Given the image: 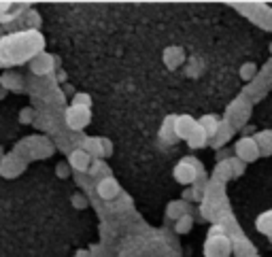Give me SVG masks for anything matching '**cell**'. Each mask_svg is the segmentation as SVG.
<instances>
[{
    "label": "cell",
    "instance_id": "1",
    "mask_svg": "<svg viewBox=\"0 0 272 257\" xmlns=\"http://www.w3.org/2000/svg\"><path fill=\"white\" fill-rule=\"evenodd\" d=\"M198 176H204L200 159H196V157H183L175 166V179L181 185H192V183H196Z\"/></svg>",
    "mask_w": 272,
    "mask_h": 257
},
{
    "label": "cell",
    "instance_id": "2",
    "mask_svg": "<svg viewBox=\"0 0 272 257\" xmlns=\"http://www.w3.org/2000/svg\"><path fill=\"white\" fill-rule=\"evenodd\" d=\"M232 244L228 236H208L204 242V257H230Z\"/></svg>",
    "mask_w": 272,
    "mask_h": 257
},
{
    "label": "cell",
    "instance_id": "3",
    "mask_svg": "<svg viewBox=\"0 0 272 257\" xmlns=\"http://www.w3.org/2000/svg\"><path fill=\"white\" fill-rule=\"evenodd\" d=\"M234 149H236V157L240 159V162H244V164L255 162V159L259 157V153H261V149H259V145H257V140H255V138H251V136L240 138Z\"/></svg>",
    "mask_w": 272,
    "mask_h": 257
},
{
    "label": "cell",
    "instance_id": "4",
    "mask_svg": "<svg viewBox=\"0 0 272 257\" xmlns=\"http://www.w3.org/2000/svg\"><path fill=\"white\" fill-rule=\"evenodd\" d=\"M24 170H26V159L20 157L17 153L5 155L3 162H0V174H3L5 179H15V176H20Z\"/></svg>",
    "mask_w": 272,
    "mask_h": 257
},
{
    "label": "cell",
    "instance_id": "5",
    "mask_svg": "<svg viewBox=\"0 0 272 257\" xmlns=\"http://www.w3.org/2000/svg\"><path fill=\"white\" fill-rule=\"evenodd\" d=\"M92 121V111L85 106H70L66 111V126L70 130H83Z\"/></svg>",
    "mask_w": 272,
    "mask_h": 257
},
{
    "label": "cell",
    "instance_id": "6",
    "mask_svg": "<svg viewBox=\"0 0 272 257\" xmlns=\"http://www.w3.org/2000/svg\"><path fill=\"white\" fill-rule=\"evenodd\" d=\"M53 62H56V58L53 56H49V53H45V51H41V53H36V56L30 60V70L34 75H49L51 70H53Z\"/></svg>",
    "mask_w": 272,
    "mask_h": 257
},
{
    "label": "cell",
    "instance_id": "7",
    "mask_svg": "<svg viewBox=\"0 0 272 257\" xmlns=\"http://www.w3.org/2000/svg\"><path fill=\"white\" fill-rule=\"evenodd\" d=\"M92 155H89L87 151H83V149H75V151H70L68 155V164L72 170H77L79 174L81 172H89V166H92Z\"/></svg>",
    "mask_w": 272,
    "mask_h": 257
},
{
    "label": "cell",
    "instance_id": "8",
    "mask_svg": "<svg viewBox=\"0 0 272 257\" xmlns=\"http://www.w3.org/2000/svg\"><path fill=\"white\" fill-rule=\"evenodd\" d=\"M96 191L102 200H113L115 196H119V183H117L113 176H102V179L96 183Z\"/></svg>",
    "mask_w": 272,
    "mask_h": 257
},
{
    "label": "cell",
    "instance_id": "9",
    "mask_svg": "<svg viewBox=\"0 0 272 257\" xmlns=\"http://www.w3.org/2000/svg\"><path fill=\"white\" fill-rule=\"evenodd\" d=\"M198 121L192 117V115H177V121H175V130H177V136L179 140L183 138L187 140L189 136H192V132L196 130Z\"/></svg>",
    "mask_w": 272,
    "mask_h": 257
},
{
    "label": "cell",
    "instance_id": "10",
    "mask_svg": "<svg viewBox=\"0 0 272 257\" xmlns=\"http://www.w3.org/2000/svg\"><path fill=\"white\" fill-rule=\"evenodd\" d=\"M175 121H177V115H168L164 119L160 128V138L164 140V143H177L179 136H177V130H175Z\"/></svg>",
    "mask_w": 272,
    "mask_h": 257
},
{
    "label": "cell",
    "instance_id": "11",
    "mask_svg": "<svg viewBox=\"0 0 272 257\" xmlns=\"http://www.w3.org/2000/svg\"><path fill=\"white\" fill-rule=\"evenodd\" d=\"M183 60H185V53H183L181 47H168L164 51V64H166L168 70L179 68L181 64H183Z\"/></svg>",
    "mask_w": 272,
    "mask_h": 257
},
{
    "label": "cell",
    "instance_id": "12",
    "mask_svg": "<svg viewBox=\"0 0 272 257\" xmlns=\"http://www.w3.org/2000/svg\"><path fill=\"white\" fill-rule=\"evenodd\" d=\"M198 126H200L204 132H206V136L208 140H213L217 136V132H219V126H221V121L215 117V115H204V117L198 119Z\"/></svg>",
    "mask_w": 272,
    "mask_h": 257
},
{
    "label": "cell",
    "instance_id": "13",
    "mask_svg": "<svg viewBox=\"0 0 272 257\" xmlns=\"http://www.w3.org/2000/svg\"><path fill=\"white\" fill-rule=\"evenodd\" d=\"M81 149L92 155V159H102V155H104L102 138H85L83 145H81Z\"/></svg>",
    "mask_w": 272,
    "mask_h": 257
},
{
    "label": "cell",
    "instance_id": "14",
    "mask_svg": "<svg viewBox=\"0 0 272 257\" xmlns=\"http://www.w3.org/2000/svg\"><path fill=\"white\" fill-rule=\"evenodd\" d=\"M234 176V170H232V159H221L219 164L215 166V179L219 181H230Z\"/></svg>",
    "mask_w": 272,
    "mask_h": 257
},
{
    "label": "cell",
    "instance_id": "15",
    "mask_svg": "<svg viewBox=\"0 0 272 257\" xmlns=\"http://www.w3.org/2000/svg\"><path fill=\"white\" fill-rule=\"evenodd\" d=\"M183 215H187V204L183 200H175V202H170V204L166 206V217L168 219L179 221Z\"/></svg>",
    "mask_w": 272,
    "mask_h": 257
},
{
    "label": "cell",
    "instance_id": "16",
    "mask_svg": "<svg viewBox=\"0 0 272 257\" xmlns=\"http://www.w3.org/2000/svg\"><path fill=\"white\" fill-rule=\"evenodd\" d=\"M255 227L257 232L266 234V236H272V210H266L255 219Z\"/></svg>",
    "mask_w": 272,
    "mask_h": 257
},
{
    "label": "cell",
    "instance_id": "17",
    "mask_svg": "<svg viewBox=\"0 0 272 257\" xmlns=\"http://www.w3.org/2000/svg\"><path fill=\"white\" fill-rule=\"evenodd\" d=\"M208 143V136H206V132L200 128V126H196V130L192 132V136L187 138V145L192 147V149H200Z\"/></svg>",
    "mask_w": 272,
    "mask_h": 257
},
{
    "label": "cell",
    "instance_id": "18",
    "mask_svg": "<svg viewBox=\"0 0 272 257\" xmlns=\"http://www.w3.org/2000/svg\"><path fill=\"white\" fill-rule=\"evenodd\" d=\"M0 83H3L7 90L17 92V90H22V87H24V79L20 75H15V73H7V75L0 77Z\"/></svg>",
    "mask_w": 272,
    "mask_h": 257
},
{
    "label": "cell",
    "instance_id": "19",
    "mask_svg": "<svg viewBox=\"0 0 272 257\" xmlns=\"http://www.w3.org/2000/svg\"><path fill=\"white\" fill-rule=\"evenodd\" d=\"M232 134H234V132H232V126H230V123H225V121H223L221 126H219V132H217V136L211 140V145H213V147H221V145L228 143Z\"/></svg>",
    "mask_w": 272,
    "mask_h": 257
},
{
    "label": "cell",
    "instance_id": "20",
    "mask_svg": "<svg viewBox=\"0 0 272 257\" xmlns=\"http://www.w3.org/2000/svg\"><path fill=\"white\" fill-rule=\"evenodd\" d=\"M255 140H257L259 149H261V151H264L266 155H270V153H272V130H266V132H257Z\"/></svg>",
    "mask_w": 272,
    "mask_h": 257
},
{
    "label": "cell",
    "instance_id": "21",
    "mask_svg": "<svg viewBox=\"0 0 272 257\" xmlns=\"http://www.w3.org/2000/svg\"><path fill=\"white\" fill-rule=\"evenodd\" d=\"M100 174L111 176V174H108V168H106V164L102 162V159H94L92 166H89V176H94V179L100 181Z\"/></svg>",
    "mask_w": 272,
    "mask_h": 257
},
{
    "label": "cell",
    "instance_id": "22",
    "mask_svg": "<svg viewBox=\"0 0 272 257\" xmlns=\"http://www.w3.org/2000/svg\"><path fill=\"white\" fill-rule=\"evenodd\" d=\"M192 227H194V217L189 215V212H187V215H183V217H181V219L177 221V225H175L177 234H187V232H189V229H192Z\"/></svg>",
    "mask_w": 272,
    "mask_h": 257
},
{
    "label": "cell",
    "instance_id": "23",
    "mask_svg": "<svg viewBox=\"0 0 272 257\" xmlns=\"http://www.w3.org/2000/svg\"><path fill=\"white\" fill-rule=\"evenodd\" d=\"M72 106H85V109H89V106H92V98H89V94L77 92L75 98H72Z\"/></svg>",
    "mask_w": 272,
    "mask_h": 257
},
{
    "label": "cell",
    "instance_id": "24",
    "mask_svg": "<svg viewBox=\"0 0 272 257\" xmlns=\"http://www.w3.org/2000/svg\"><path fill=\"white\" fill-rule=\"evenodd\" d=\"M255 73H257V64H253V62H247V64H242V68H240V77L244 79V81L253 79Z\"/></svg>",
    "mask_w": 272,
    "mask_h": 257
},
{
    "label": "cell",
    "instance_id": "25",
    "mask_svg": "<svg viewBox=\"0 0 272 257\" xmlns=\"http://www.w3.org/2000/svg\"><path fill=\"white\" fill-rule=\"evenodd\" d=\"M26 15H28V17H26V26H28V28H39V26H41V17H39V13H36V11H28V13H26Z\"/></svg>",
    "mask_w": 272,
    "mask_h": 257
},
{
    "label": "cell",
    "instance_id": "26",
    "mask_svg": "<svg viewBox=\"0 0 272 257\" xmlns=\"http://www.w3.org/2000/svg\"><path fill=\"white\" fill-rule=\"evenodd\" d=\"M20 121H22V123H32V121H34V109H30V106L22 109V113H20Z\"/></svg>",
    "mask_w": 272,
    "mask_h": 257
},
{
    "label": "cell",
    "instance_id": "27",
    "mask_svg": "<svg viewBox=\"0 0 272 257\" xmlns=\"http://www.w3.org/2000/svg\"><path fill=\"white\" fill-rule=\"evenodd\" d=\"M72 206L75 208H85L87 206V198L83 196V193H75V196H72Z\"/></svg>",
    "mask_w": 272,
    "mask_h": 257
},
{
    "label": "cell",
    "instance_id": "28",
    "mask_svg": "<svg viewBox=\"0 0 272 257\" xmlns=\"http://www.w3.org/2000/svg\"><path fill=\"white\" fill-rule=\"evenodd\" d=\"M232 170H234V176H240L244 172V162H240L238 157H232Z\"/></svg>",
    "mask_w": 272,
    "mask_h": 257
},
{
    "label": "cell",
    "instance_id": "29",
    "mask_svg": "<svg viewBox=\"0 0 272 257\" xmlns=\"http://www.w3.org/2000/svg\"><path fill=\"white\" fill-rule=\"evenodd\" d=\"M56 174L60 176V179H68V174H70V166H68L66 162L58 164V168H56Z\"/></svg>",
    "mask_w": 272,
    "mask_h": 257
},
{
    "label": "cell",
    "instance_id": "30",
    "mask_svg": "<svg viewBox=\"0 0 272 257\" xmlns=\"http://www.w3.org/2000/svg\"><path fill=\"white\" fill-rule=\"evenodd\" d=\"M102 147H104V155L108 157L113 153V145H111V140H106V138H102Z\"/></svg>",
    "mask_w": 272,
    "mask_h": 257
},
{
    "label": "cell",
    "instance_id": "31",
    "mask_svg": "<svg viewBox=\"0 0 272 257\" xmlns=\"http://www.w3.org/2000/svg\"><path fill=\"white\" fill-rule=\"evenodd\" d=\"M208 236H223V227L221 225H213L208 229Z\"/></svg>",
    "mask_w": 272,
    "mask_h": 257
},
{
    "label": "cell",
    "instance_id": "32",
    "mask_svg": "<svg viewBox=\"0 0 272 257\" xmlns=\"http://www.w3.org/2000/svg\"><path fill=\"white\" fill-rule=\"evenodd\" d=\"M75 257H89V251H77Z\"/></svg>",
    "mask_w": 272,
    "mask_h": 257
},
{
    "label": "cell",
    "instance_id": "33",
    "mask_svg": "<svg viewBox=\"0 0 272 257\" xmlns=\"http://www.w3.org/2000/svg\"><path fill=\"white\" fill-rule=\"evenodd\" d=\"M3 157H5V149L0 147V162H3Z\"/></svg>",
    "mask_w": 272,
    "mask_h": 257
},
{
    "label": "cell",
    "instance_id": "34",
    "mask_svg": "<svg viewBox=\"0 0 272 257\" xmlns=\"http://www.w3.org/2000/svg\"><path fill=\"white\" fill-rule=\"evenodd\" d=\"M0 37H3V28H0Z\"/></svg>",
    "mask_w": 272,
    "mask_h": 257
}]
</instances>
